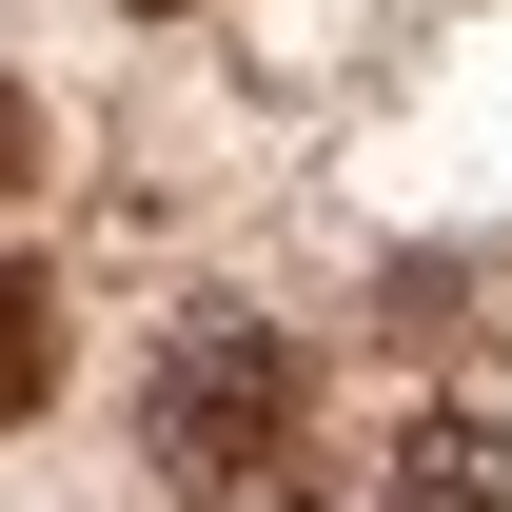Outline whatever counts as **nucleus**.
<instances>
[{
    "instance_id": "obj_2",
    "label": "nucleus",
    "mask_w": 512,
    "mask_h": 512,
    "mask_svg": "<svg viewBox=\"0 0 512 512\" xmlns=\"http://www.w3.org/2000/svg\"><path fill=\"white\" fill-rule=\"evenodd\" d=\"M394 512H512V434L493 414H414L394 434Z\"/></svg>"
},
{
    "instance_id": "obj_4",
    "label": "nucleus",
    "mask_w": 512,
    "mask_h": 512,
    "mask_svg": "<svg viewBox=\"0 0 512 512\" xmlns=\"http://www.w3.org/2000/svg\"><path fill=\"white\" fill-rule=\"evenodd\" d=\"M0 197H40V99L0 79Z\"/></svg>"
},
{
    "instance_id": "obj_1",
    "label": "nucleus",
    "mask_w": 512,
    "mask_h": 512,
    "mask_svg": "<svg viewBox=\"0 0 512 512\" xmlns=\"http://www.w3.org/2000/svg\"><path fill=\"white\" fill-rule=\"evenodd\" d=\"M296 394H316L296 335L217 296V316L158 335V375H138V453H158L178 493H237V512H256V473H296Z\"/></svg>"
},
{
    "instance_id": "obj_3",
    "label": "nucleus",
    "mask_w": 512,
    "mask_h": 512,
    "mask_svg": "<svg viewBox=\"0 0 512 512\" xmlns=\"http://www.w3.org/2000/svg\"><path fill=\"white\" fill-rule=\"evenodd\" d=\"M40 394H60V276L0 256V414H40Z\"/></svg>"
}]
</instances>
